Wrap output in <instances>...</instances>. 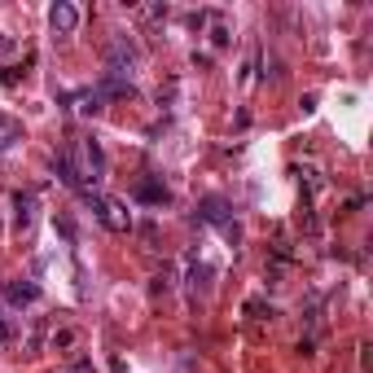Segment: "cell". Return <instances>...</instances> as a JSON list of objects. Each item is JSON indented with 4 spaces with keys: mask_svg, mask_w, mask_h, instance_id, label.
Instances as JSON below:
<instances>
[{
    "mask_svg": "<svg viewBox=\"0 0 373 373\" xmlns=\"http://www.w3.org/2000/svg\"><path fill=\"white\" fill-rule=\"evenodd\" d=\"M18 141H22V123H14V119H5V114H0V150L18 145Z\"/></svg>",
    "mask_w": 373,
    "mask_h": 373,
    "instance_id": "11",
    "label": "cell"
},
{
    "mask_svg": "<svg viewBox=\"0 0 373 373\" xmlns=\"http://www.w3.org/2000/svg\"><path fill=\"white\" fill-rule=\"evenodd\" d=\"M53 176L62 180L66 189H79V194H83V172L75 167V159H70V150H62V154L53 159Z\"/></svg>",
    "mask_w": 373,
    "mask_h": 373,
    "instance_id": "5",
    "label": "cell"
},
{
    "mask_svg": "<svg viewBox=\"0 0 373 373\" xmlns=\"http://www.w3.org/2000/svg\"><path fill=\"white\" fill-rule=\"evenodd\" d=\"M5 339H9V325H5V321H0V343H5Z\"/></svg>",
    "mask_w": 373,
    "mask_h": 373,
    "instance_id": "18",
    "label": "cell"
},
{
    "mask_svg": "<svg viewBox=\"0 0 373 373\" xmlns=\"http://www.w3.org/2000/svg\"><path fill=\"white\" fill-rule=\"evenodd\" d=\"M83 198L92 202L97 220L110 228V233H128V228H132V211H128L123 198H105V194H92V189H83Z\"/></svg>",
    "mask_w": 373,
    "mask_h": 373,
    "instance_id": "1",
    "label": "cell"
},
{
    "mask_svg": "<svg viewBox=\"0 0 373 373\" xmlns=\"http://www.w3.org/2000/svg\"><path fill=\"white\" fill-rule=\"evenodd\" d=\"M5 53H14V35H0V57Z\"/></svg>",
    "mask_w": 373,
    "mask_h": 373,
    "instance_id": "17",
    "label": "cell"
},
{
    "mask_svg": "<svg viewBox=\"0 0 373 373\" xmlns=\"http://www.w3.org/2000/svg\"><path fill=\"white\" fill-rule=\"evenodd\" d=\"M57 233H62L66 242H75V224H70V215H57Z\"/></svg>",
    "mask_w": 373,
    "mask_h": 373,
    "instance_id": "15",
    "label": "cell"
},
{
    "mask_svg": "<svg viewBox=\"0 0 373 373\" xmlns=\"http://www.w3.org/2000/svg\"><path fill=\"white\" fill-rule=\"evenodd\" d=\"M211 44H215V49H224V44H228V27H215L211 31Z\"/></svg>",
    "mask_w": 373,
    "mask_h": 373,
    "instance_id": "16",
    "label": "cell"
},
{
    "mask_svg": "<svg viewBox=\"0 0 373 373\" xmlns=\"http://www.w3.org/2000/svg\"><path fill=\"white\" fill-rule=\"evenodd\" d=\"M137 198L150 202V207H167V202H172L167 185H159V180H141V185H137Z\"/></svg>",
    "mask_w": 373,
    "mask_h": 373,
    "instance_id": "7",
    "label": "cell"
},
{
    "mask_svg": "<svg viewBox=\"0 0 373 373\" xmlns=\"http://www.w3.org/2000/svg\"><path fill=\"white\" fill-rule=\"evenodd\" d=\"M137 44H132V35H114L110 40V70H119V75H128L132 66H137Z\"/></svg>",
    "mask_w": 373,
    "mask_h": 373,
    "instance_id": "3",
    "label": "cell"
},
{
    "mask_svg": "<svg viewBox=\"0 0 373 373\" xmlns=\"http://www.w3.org/2000/svg\"><path fill=\"white\" fill-rule=\"evenodd\" d=\"M40 299V285L35 281H5V303L9 308H31Z\"/></svg>",
    "mask_w": 373,
    "mask_h": 373,
    "instance_id": "6",
    "label": "cell"
},
{
    "mask_svg": "<svg viewBox=\"0 0 373 373\" xmlns=\"http://www.w3.org/2000/svg\"><path fill=\"white\" fill-rule=\"evenodd\" d=\"M137 14H141V18H150V22H163V18H167V5H141Z\"/></svg>",
    "mask_w": 373,
    "mask_h": 373,
    "instance_id": "14",
    "label": "cell"
},
{
    "mask_svg": "<svg viewBox=\"0 0 373 373\" xmlns=\"http://www.w3.org/2000/svg\"><path fill=\"white\" fill-rule=\"evenodd\" d=\"M202 220L207 224H228V207H224V198H202Z\"/></svg>",
    "mask_w": 373,
    "mask_h": 373,
    "instance_id": "10",
    "label": "cell"
},
{
    "mask_svg": "<svg viewBox=\"0 0 373 373\" xmlns=\"http://www.w3.org/2000/svg\"><path fill=\"white\" fill-rule=\"evenodd\" d=\"M207 276H211V268H207V263L189 259V290H207Z\"/></svg>",
    "mask_w": 373,
    "mask_h": 373,
    "instance_id": "12",
    "label": "cell"
},
{
    "mask_svg": "<svg viewBox=\"0 0 373 373\" xmlns=\"http://www.w3.org/2000/svg\"><path fill=\"white\" fill-rule=\"evenodd\" d=\"M83 163H88V176H92V180L105 176V154H101L97 141H88V145H83Z\"/></svg>",
    "mask_w": 373,
    "mask_h": 373,
    "instance_id": "9",
    "label": "cell"
},
{
    "mask_svg": "<svg viewBox=\"0 0 373 373\" xmlns=\"http://www.w3.org/2000/svg\"><path fill=\"white\" fill-rule=\"evenodd\" d=\"M97 92H101V97H132V79L119 75V70H110V75L97 83Z\"/></svg>",
    "mask_w": 373,
    "mask_h": 373,
    "instance_id": "8",
    "label": "cell"
},
{
    "mask_svg": "<svg viewBox=\"0 0 373 373\" xmlns=\"http://www.w3.org/2000/svg\"><path fill=\"white\" fill-rule=\"evenodd\" d=\"M246 316H250V321L272 316V303H263V299H246Z\"/></svg>",
    "mask_w": 373,
    "mask_h": 373,
    "instance_id": "13",
    "label": "cell"
},
{
    "mask_svg": "<svg viewBox=\"0 0 373 373\" xmlns=\"http://www.w3.org/2000/svg\"><path fill=\"white\" fill-rule=\"evenodd\" d=\"M49 27H53L57 35H75V27H79V9L70 5V0H57V5L49 9Z\"/></svg>",
    "mask_w": 373,
    "mask_h": 373,
    "instance_id": "4",
    "label": "cell"
},
{
    "mask_svg": "<svg viewBox=\"0 0 373 373\" xmlns=\"http://www.w3.org/2000/svg\"><path fill=\"white\" fill-rule=\"evenodd\" d=\"M35 207H40V202H35L31 189H18V194H14V228H18L22 237L35 228Z\"/></svg>",
    "mask_w": 373,
    "mask_h": 373,
    "instance_id": "2",
    "label": "cell"
}]
</instances>
